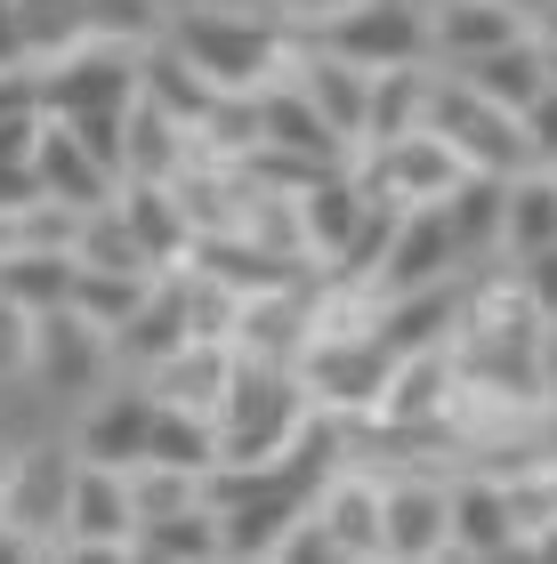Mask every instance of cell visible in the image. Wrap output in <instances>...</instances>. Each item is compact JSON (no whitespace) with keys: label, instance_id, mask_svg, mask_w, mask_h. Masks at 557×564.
<instances>
[{"label":"cell","instance_id":"obj_1","mask_svg":"<svg viewBox=\"0 0 557 564\" xmlns=\"http://www.w3.org/2000/svg\"><path fill=\"white\" fill-rule=\"evenodd\" d=\"M170 48L226 97H250L267 82H283L299 57V24L275 9H170Z\"/></svg>","mask_w":557,"mask_h":564},{"label":"cell","instance_id":"obj_2","mask_svg":"<svg viewBox=\"0 0 557 564\" xmlns=\"http://www.w3.org/2000/svg\"><path fill=\"white\" fill-rule=\"evenodd\" d=\"M323 412H315L299 364H259V355H243L235 388H226V403H218V444H226V459H291V444Z\"/></svg>","mask_w":557,"mask_h":564},{"label":"cell","instance_id":"obj_3","mask_svg":"<svg viewBox=\"0 0 557 564\" xmlns=\"http://www.w3.org/2000/svg\"><path fill=\"white\" fill-rule=\"evenodd\" d=\"M428 130H437L469 170H493V177H517V170H542L534 162V138H525V113L493 106L476 82H461L452 65H437V89H428Z\"/></svg>","mask_w":557,"mask_h":564},{"label":"cell","instance_id":"obj_4","mask_svg":"<svg viewBox=\"0 0 557 564\" xmlns=\"http://www.w3.org/2000/svg\"><path fill=\"white\" fill-rule=\"evenodd\" d=\"M121 364H114V330L89 323L82 306H49L41 330H33V379L24 388H41L49 403H89L97 388H114Z\"/></svg>","mask_w":557,"mask_h":564},{"label":"cell","instance_id":"obj_5","mask_svg":"<svg viewBox=\"0 0 557 564\" xmlns=\"http://www.w3.org/2000/svg\"><path fill=\"white\" fill-rule=\"evenodd\" d=\"M299 379H308L315 412L332 420H372L379 395H388L396 379V347L379 339V330H340V339H308V355H299Z\"/></svg>","mask_w":557,"mask_h":564},{"label":"cell","instance_id":"obj_6","mask_svg":"<svg viewBox=\"0 0 557 564\" xmlns=\"http://www.w3.org/2000/svg\"><path fill=\"white\" fill-rule=\"evenodd\" d=\"M130 549H138V484H130V468H97V459H82L65 532H57V556L65 564H130Z\"/></svg>","mask_w":557,"mask_h":564},{"label":"cell","instance_id":"obj_7","mask_svg":"<svg viewBox=\"0 0 557 564\" xmlns=\"http://www.w3.org/2000/svg\"><path fill=\"white\" fill-rule=\"evenodd\" d=\"M323 48L356 57L364 73H388V65H428L437 41H428V0H347L315 24Z\"/></svg>","mask_w":557,"mask_h":564},{"label":"cell","instance_id":"obj_8","mask_svg":"<svg viewBox=\"0 0 557 564\" xmlns=\"http://www.w3.org/2000/svg\"><path fill=\"white\" fill-rule=\"evenodd\" d=\"M379 556L388 564L452 556V476L379 468Z\"/></svg>","mask_w":557,"mask_h":564},{"label":"cell","instance_id":"obj_9","mask_svg":"<svg viewBox=\"0 0 557 564\" xmlns=\"http://www.w3.org/2000/svg\"><path fill=\"white\" fill-rule=\"evenodd\" d=\"M33 89H41V106L65 113V121L73 113H121V106H138V97H146V48L89 41V48H73V57L41 65Z\"/></svg>","mask_w":557,"mask_h":564},{"label":"cell","instance_id":"obj_10","mask_svg":"<svg viewBox=\"0 0 557 564\" xmlns=\"http://www.w3.org/2000/svg\"><path fill=\"white\" fill-rule=\"evenodd\" d=\"M356 177H364L379 202H396V210H420V202H444L452 186H461L469 162H461L437 130H413V138L364 145V153H356Z\"/></svg>","mask_w":557,"mask_h":564},{"label":"cell","instance_id":"obj_11","mask_svg":"<svg viewBox=\"0 0 557 564\" xmlns=\"http://www.w3.org/2000/svg\"><path fill=\"white\" fill-rule=\"evenodd\" d=\"M73 476H82L73 435H65V444H17L9 492H0V524L33 532V541L57 556V532H65V508H73Z\"/></svg>","mask_w":557,"mask_h":564},{"label":"cell","instance_id":"obj_12","mask_svg":"<svg viewBox=\"0 0 557 564\" xmlns=\"http://www.w3.org/2000/svg\"><path fill=\"white\" fill-rule=\"evenodd\" d=\"M73 452L97 459V468H138L146 444H154V388L121 371L114 388H97L89 403H73Z\"/></svg>","mask_w":557,"mask_h":564},{"label":"cell","instance_id":"obj_13","mask_svg":"<svg viewBox=\"0 0 557 564\" xmlns=\"http://www.w3.org/2000/svg\"><path fill=\"white\" fill-rule=\"evenodd\" d=\"M525 541H534V524H525L510 476H493V468L452 476V556L493 564V556H525Z\"/></svg>","mask_w":557,"mask_h":564},{"label":"cell","instance_id":"obj_14","mask_svg":"<svg viewBox=\"0 0 557 564\" xmlns=\"http://www.w3.org/2000/svg\"><path fill=\"white\" fill-rule=\"evenodd\" d=\"M461 274H469V250H461V235H452L444 202H420V210L396 218V242H388V267H379L372 299H388V291H428V282H461Z\"/></svg>","mask_w":557,"mask_h":564},{"label":"cell","instance_id":"obj_15","mask_svg":"<svg viewBox=\"0 0 557 564\" xmlns=\"http://www.w3.org/2000/svg\"><path fill=\"white\" fill-rule=\"evenodd\" d=\"M33 177H41V202H57V210H97V202L121 194V170H114L82 130H73V121H57V113L41 121Z\"/></svg>","mask_w":557,"mask_h":564},{"label":"cell","instance_id":"obj_16","mask_svg":"<svg viewBox=\"0 0 557 564\" xmlns=\"http://www.w3.org/2000/svg\"><path fill=\"white\" fill-rule=\"evenodd\" d=\"M283 82H299V97L332 121V130L364 153V113H372V73L356 65V57H340V48H323L315 33H299V57H291V73Z\"/></svg>","mask_w":557,"mask_h":564},{"label":"cell","instance_id":"obj_17","mask_svg":"<svg viewBox=\"0 0 557 564\" xmlns=\"http://www.w3.org/2000/svg\"><path fill=\"white\" fill-rule=\"evenodd\" d=\"M461 315H469V274L461 282H428V291H388L372 306V330L396 355H437V347L461 339Z\"/></svg>","mask_w":557,"mask_h":564},{"label":"cell","instance_id":"obj_18","mask_svg":"<svg viewBox=\"0 0 557 564\" xmlns=\"http://www.w3.org/2000/svg\"><path fill=\"white\" fill-rule=\"evenodd\" d=\"M186 339H194V306H186V267H179V274H162L154 291H146V306H138L130 323L114 330V364L130 371V379H146L162 355H179Z\"/></svg>","mask_w":557,"mask_h":564},{"label":"cell","instance_id":"obj_19","mask_svg":"<svg viewBox=\"0 0 557 564\" xmlns=\"http://www.w3.org/2000/svg\"><path fill=\"white\" fill-rule=\"evenodd\" d=\"M525 24L510 0H428V41H437V65H476L493 48L525 41Z\"/></svg>","mask_w":557,"mask_h":564},{"label":"cell","instance_id":"obj_20","mask_svg":"<svg viewBox=\"0 0 557 564\" xmlns=\"http://www.w3.org/2000/svg\"><path fill=\"white\" fill-rule=\"evenodd\" d=\"M235 371H243L235 339H186L179 355H162V364L146 371V388H154V403H179V412H211V420H218Z\"/></svg>","mask_w":557,"mask_h":564},{"label":"cell","instance_id":"obj_21","mask_svg":"<svg viewBox=\"0 0 557 564\" xmlns=\"http://www.w3.org/2000/svg\"><path fill=\"white\" fill-rule=\"evenodd\" d=\"M73 282H82V259H73L65 242H24V235H0V299L33 306H73Z\"/></svg>","mask_w":557,"mask_h":564},{"label":"cell","instance_id":"obj_22","mask_svg":"<svg viewBox=\"0 0 557 564\" xmlns=\"http://www.w3.org/2000/svg\"><path fill=\"white\" fill-rule=\"evenodd\" d=\"M364 210H372V186L356 177V162H340V170H323V177L299 186V226H308V250L323 267L347 250V235L364 226Z\"/></svg>","mask_w":557,"mask_h":564},{"label":"cell","instance_id":"obj_23","mask_svg":"<svg viewBox=\"0 0 557 564\" xmlns=\"http://www.w3.org/2000/svg\"><path fill=\"white\" fill-rule=\"evenodd\" d=\"M121 210H130V226L146 235V250L162 259V274H179L194 259V210L179 202V186L170 177H121Z\"/></svg>","mask_w":557,"mask_h":564},{"label":"cell","instance_id":"obj_24","mask_svg":"<svg viewBox=\"0 0 557 564\" xmlns=\"http://www.w3.org/2000/svg\"><path fill=\"white\" fill-rule=\"evenodd\" d=\"M130 564H226L218 508H211V500H194V508H170V517H146Z\"/></svg>","mask_w":557,"mask_h":564},{"label":"cell","instance_id":"obj_25","mask_svg":"<svg viewBox=\"0 0 557 564\" xmlns=\"http://www.w3.org/2000/svg\"><path fill=\"white\" fill-rule=\"evenodd\" d=\"M73 259L97 267V274H162V259L146 250V235L130 226V210L114 202H97V210H82V226H73Z\"/></svg>","mask_w":557,"mask_h":564},{"label":"cell","instance_id":"obj_26","mask_svg":"<svg viewBox=\"0 0 557 564\" xmlns=\"http://www.w3.org/2000/svg\"><path fill=\"white\" fill-rule=\"evenodd\" d=\"M444 218H452V235H461L469 267H493V259H501V218H510V177L469 170L461 186L444 194Z\"/></svg>","mask_w":557,"mask_h":564},{"label":"cell","instance_id":"obj_27","mask_svg":"<svg viewBox=\"0 0 557 564\" xmlns=\"http://www.w3.org/2000/svg\"><path fill=\"white\" fill-rule=\"evenodd\" d=\"M461 82H476L493 97V106H510V113H525L534 97L549 89V41L542 33H525V41H510V48H493V57H476V65H452Z\"/></svg>","mask_w":557,"mask_h":564},{"label":"cell","instance_id":"obj_28","mask_svg":"<svg viewBox=\"0 0 557 564\" xmlns=\"http://www.w3.org/2000/svg\"><path fill=\"white\" fill-rule=\"evenodd\" d=\"M17 33H24V73L73 57V48L97 41V17L89 0H17Z\"/></svg>","mask_w":557,"mask_h":564},{"label":"cell","instance_id":"obj_29","mask_svg":"<svg viewBox=\"0 0 557 564\" xmlns=\"http://www.w3.org/2000/svg\"><path fill=\"white\" fill-rule=\"evenodd\" d=\"M557 242V170H517L510 177V218H501V267L534 259Z\"/></svg>","mask_w":557,"mask_h":564},{"label":"cell","instance_id":"obj_30","mask_svg":"<svg viewBox=\"0 0 557 564\" xmlns=\"http://www.w3.org/2000/svg\"><path fill=\"white\" fill-rule=\"evenodd\" d=\"M146 459H162V468H186V476H211L226 444H218V420L211 412H179V403H154V444Z\"/></svg>","mask_w":557,"mask_h":564},{"label":"cell","instance_id":"obj_31","mask_svg":"<svg viewBox=\"0 0 557 564\" xmlns=\"http://www.w3.org/2000/svg\"><path fill=\"white\" fill-rule=\"evenodd\" d=\"M162 274H97V267H82V282H73V306H82L89 323H106V330H121L146 306V291H154Z\"/></svg>","mask_w":557,"mask_h":564},{"label":"cell","instance_id":"obj_32","mask_svg":"<svg viewBox=\"0 0 557 564\" xmlns=\"http://www.w3.org/2000/svg\"><path fill=\"white\" fill-rule=\"evenodd\" d=\"M33 330H41L33 306L0 299V388H24V379H33Z\"/></svg>","mask_w":557,"mask_h":564},{"label":"cell","instance_id":"obj_33","mask_svg":"<svg viewBox=\"0 0 557 564\" xmlns=\"http://www.w3.org/2000/svg\"><path fill=\"white\" fill-rule=\"evenodd\" d=\"M283 564H347V549H340V532L315 517V500L299 508V524H291V541H283Z\"/></svg>","mask_w":557,"mask_h":564},{"label":"cell","instance_id":"obj_34","mask_svg":"<svg viewBox=\"0 0 557 564\" xmlns=\"http://www.w3.org/2000/svg\"><path fill=\"white\" fill-rule=\"evenodd\" d=\"M517 282H525V299L542 306V323H557V242L534 250V259H517Z\"/></svg>","mask_w":557,"mask_h":564},{"label":"cell","instance_id":"obj_35","mask_svg":"<svg viewBox=\"0 0 557 564\" xmlns=\"http://www.w3.org/2000/svg\"><path fill=\"white\" fill-rule=\"evenodd\" d=\"M525 138H534V162L557 170V82L534 97V106H525Z\"/></svg>","mask_w":557,"mask_h":564},{"label":"cell","instance_id":"obj_36","mask_svg":"<svg viewBox=\"0 0 557 564\" xmlns=\"http://www.w3.org/2000/svg\"><path fill=\"white\" fill-rule=\"evenodd\" d=\"M0 73H24V33H17V0H0Z\"/></svg>","mask_w":557,"mask_h":564},{"label":"cell","instance_id":"obj_37","mask_svg":"<svg viewBox=\"0 0 557 564\" xmlns=\"http://www.w3.org/2000/svg\"><path fill=\"white\" fill-rule=\"evenodd\" d=\"M542 395L557 403V323H542Z\"/></svg>","mask_w":557,"mask_h":564},{"label":"cell","instance_id":"obj_38","mask_svg":"<svg viewBox=\"0 0 557 564\" xmlns=\"http://www.w3.org/2000/svg\"><path fill=\"white\" fill-rule=\"evenodd\" d=\"M510 9H517V17H525V24H534V33H542V24L557 17V0H510Z\"/></svg>","mask_w":557,"mask_h":564},{"label":"cell","instance_id":"obj_39","mask_svg":"<svg viewBox=\"0 0 557 564\" xmlns=\"http://www.w3.org/2000/svg\"><path fill=\"white\" fill-rule=\"evenodd\" d=\"M9 468H17V444L0 435V492H9Z\"/></svg>","mask_w":557,"mask_h":564},{"label":"cell","instance_id":"obj_40","mask_svg":"<svg viewBox=\"0 0 557 564\" xmlns=\"http://www.w3.org/2000/svg\"><path fill=\"white\" fill-rule=\"evenodd\" d=\"M549 82H557V41H549Z\"/></svg>","mask_w":557,"mask_h":564},{"label":"cell","instance_id":"obj_41","mask_svg":"<svg viewBox=\"0 0 557 564\" xmlns=\"http://www.w3.org/2000/svg\"><path fill=\"white\" fill-rule=\"evenodd\" d=\"M542 41H557V17H549V24H542Z\"/></svg>","mask_w":557,"mask_h":564}]
</instances>
